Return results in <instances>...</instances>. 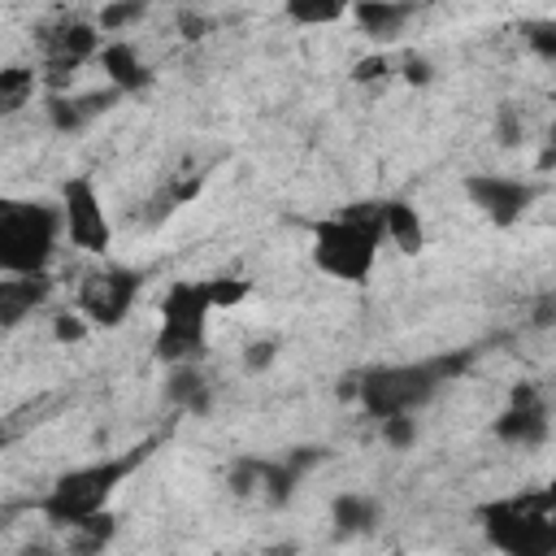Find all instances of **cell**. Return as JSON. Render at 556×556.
<instances>
[{
    "label": "cell",
    "mask_w": 556,
    "mask_h": 556,
    "mask_svg": "<svg viewBox=\"0 0 556 556\" xmlns=\"http://www.w3.org/2000/svg\"><path fill=\"white\" fill-rule=\"evenodd\" d=\"M117 100V91H91V96H65V91H52L48 96V122L56 130H83L96 113H104L109 104Z\"/></svg>",
    "instance_id": "cell-15"
},
{
    "label": "cell",
    "mask_w": 556,
    "mask_h": 556,
    "mask_svg": "<svg viewBox=\"0 0 556 556\" xmlns=\"http://www.w3.org/2000/svg\"><path fill=\"white\" fill-rule=\"evenodd\" d=\"M204 291H208V304H213V313H217V308L243 304V300L252 295V282H248V278H204Z\"/></svg>",
    "instance_id": "cell-23"
},
{
    "label": "cell",
    "mask_w": 556,
    "mask_h": 556,
    "mask_svg": "<svg viewBox=\"0 0 556 556\" xmlns=\"http://www.w3.org/2000/svg\"><path fill=\"white\" fill-rule=\"evenodd\" d=\"M460 356H434V361H413V365H378L365 369L356 382V404L369 417H391V413H417L452 374H460Z\"/></svg>",
    "instance_id": "cell-2"
},
{
    "label": "cell",
    "mask_w": 556,
    "mask_h": 556,
    "mask_svg": "<svg viewBox=\"0 0 556 556\" xmlns=\"http://www.w3.org/2000/svg\"><path fill=\"white\" fill-rule=\"evenodd\" d=\"M100 30L96 22H65L48 35V70L56 74V83H65V74H74L83 61H91L100 52Z\"/></svg>",
    "instance_id": "cell-11"
},
{
    "label": "cell",
    "mask_w": 556,
    "mask_h": 556,
    "mask_svg": "<svg viewBox=\"0 0 556 556\" xmlns=\"http://www.w3.org/2000/svg\"><path fill=\"white\" fill-rule=\"evenodd\" d=\"M282 13L300 26H334L348 17V4L343 0H291Z\"/></svg>",
    "instance_id": "cell-20"
},
{
    "label": "cell",
    "mask_w": 556,
    "mask_h": 556,
    "mask_svg": "<svg viewBox=\"0 0 556 556\" xmlns=\"http://www.w3.org/2000/svg\"><path fill=\"white\" fill-rule=\"evenodd\" d=\"M148 447H152V443H143V447L126 452V456H109V460H96V465H83V469L61 473V478L52 482V491L43 495L39 513H43L52 526H65V530L83 526L87 517H100V513L109 508L117 482L148 456Z\"/></svg>",
    "instance_id": "cell-3"
},
{
    "label": "cell",
    "mask_w": 556,
    "mask_h": 556,
    "mask_svg": "<svg viewBox=\"0 0 556 556\" xmlns=\"http://www.w3.org/2000/svg\"><path fill=\"white\" fill-rule=\"evenodd\" d=\"M143 13H148V9H143L139 0H126V4H104V9L96 13V30H100V39H104V35H122V30H126V26H135Z\"/></svg>",
    "instance_id": "cell-22"
},
{
    "label": "cell",
    "mask_w": 556,
    "mask_h": 556,
    "mask_svg": "<svg viewBox=\"0 0 556 556\" xmlns=\"http://www.w3.org/2000/svg\"><path fill=\"white\" fill-rule=\"evenodd\" d=\"M61 243V208L0 195V274H48Z\"/></svg>",
    "instance_id": "cell-4"
},
{
    "label": "cell",
    "mask_w": 556,
    "mask_h": 556,
    "mask_svg": "<svg viewBox=\"0 0 556 556\" xmlns=\"http://www.w3.org/2000/svg\"><path fill=\"white\" fill-rule=\"evenodd\" d=\"M382 235L404 252L417 256L426 248V222L408 200H382Z\"/></svg>",
    "instance_id": "cell-16"
},
{
    "label": "cell",
    "mask_w": 556,
    "mask_h": 556,
    "mask_svg": "<svg viewBox=\"0 0 556 556\" xmlns=\"http://www.w3.org/2000/svg\"><path fill=\"white\" fill-rule=\"evenodd\" d=\"M295 482H300V473L282 460V465H274V460H261V495L269 500V504H287L291 500V491H295Z\"/></svg>",
    "instance_id": "cell-21"
},
{
    "label": "cell",
    "mask_w": 556,
    "mask_h": 556,
    "mask_svg": "<svg viewBox=\"0 0 556 556\" xmlns=\"http://www.w3.org/2000/svg\"><path fill=\"white\" fill-rule=\"evenodd\" d=\"M91 334V326H87V317L78 313V308H65V313H52V339L56 343H83Z\"/></svg>",
    "instance_id": "cell-25"
},
{
    "label": "cell",
    "mask_w": 556,
    "mask_h": 556,
    "mask_svg": "<svg viewBox=\"0 0 556 556\" xmlns=\"http://www.w3.org/2000/svg\"><path fill=\"white\" fill-rule=\"evenodd\" d=\"M348 17L361 26V35H369L378 43H391L408 26L413 4H400V0H356V4H348Z\"/></svg>",
    "instance_id": "cell-14"
},
{
    "label": "cell",
    "mask_w": 556,
    "mask_h": 556,
    "mask_svg": "<svg viewBox=\"0 0 556 556\" xmlns=\"http://www.w3.org/2000/svg\"><path fill=\"white\" fill-rule=\"evenodd\" d=\"M61 235L87 256H104L109 243H113V226H109L104 200H100V191H96V182L87 174H74L61 187Z\"/></svg>",
    "instance_id": "cell-7"
},
{
    "label": "cell",
    "mask_w": 556,
    "mask_h": 556,
    "mask_svg": "<svg viewBox=\"0 0 556 556\" xmlns=\"http://www.w3.org/2000/svg\"><path fill=\"white\" fill-rule=\"evenodd\" d=\"M387 74H391V56L387 52H374V56L356 61V70H352L356 83H374V78H387Z\"/></svg>",
    "instance_id": "cell-29"
},
{
    "label": "cell",
    "mask_w": 556,
    "mask_h": 556,
    "mask_svg": "<svg viewBox=\"0 0 556 556\" xmlns=\"http://www.w3.org/2000/svg\"><path fill=\"white\" fill-rule=\"evenodd\" d=\"M382 243V204H348L313 226V265L339 282L361 287L374 274Z\"/></svg>",
    "instance_id": "cell-1"
},
{
    "label": "cell",
    "mask_w": 556,
    "mask_h": 556,
    "mask_svg": "<svg viewBox=\"0 0 556 556\" xmlns=\"http://www.w3.org/2000/svg\"><path fill=\"white\" fill-rule=\"evenodd\" d=\"M404 78L408 83H430V61L426 56H408L404 61Z\"/></svg>",
    "instance_id": "cell-31"
},
{
    "label": "cell",
    "mask_w": 556,
    "mask_h": 556,
    "mask_svg": "<svg viewBox=\"0 0 556 556\" xmlns=\"http://www.w3.org/2000/svg\"><path fill=\"white\" fill-rule=\"evenodd\" d=\"M495 439L508 447H539L547 443V408L534 387H513L508 408L495 417Z\"/></svg>",
    "instance_id": "cell-10"
},
{
    "label": "cell",
    "mask_w": 556,
    "mask_h": 556,
    "mask_svg": "<svg viewBox=\"0 0 556 556\" xmlns=\"http://www.w3.org/2000/svg\"><path fill=\"white\" fill-rule=\"evenodd\" d=\"M378 426H382V439H387L395 452H404V447L417 443V417H413V413H391V417H382Z\"/></svg>",
    "instance_id": "cell-24"
},
{
    "label": "cell",
    "mask_w": 556,
    "mask_h": 556,
    "mask_svg": "<svg viewBox=\"0 0 556 556\" xmlns=\"http://www.w3.org/2000/svg\"><path fill=\"white\" fill-rule=\"evenodd\" d=\"M52 295L48 274H0V330L22 326L35 308H43Z\"/></svg>",
    "instance_id": "cell-12"
},
{
    "label": "cell",
    "mask_w": 556,
    "mask_h": 556,
    "mask_svg": "<svg viewBox=\"0 0 556 556\" xmlns=\"http://www.w3.org/2000/svg\"><path fill=\"white\" fill-rule=\"evenodd\" d=\"M256 486H261V460H239L230 469V491L235 495H256Z\"/></svg>",
    "instance_id": "cell-27"
},
{
    "label": "cell",
    "mask_w": 556,
    "mask_h": 556,
    "mask_svg": "<svg viewBox=\"0 0 556 556\" xmlns=\"http://www.w3.org/2000/svg\"><path fill=\"white\" fill-rule=\"evenodd\" d=\"M465 195L491 226H517L534 204V182H521L508 174H469Z\"/></svg>",
    "instance_id": "cell-9"
},
{
    "label": "cell",
    "mask_w": 556,
    "mask_h": 556,
    "mask_svg": "<svg viewBox=\"0 0 556 556\" xmlns=\"http://www.w3.org/2000/svg\"><path fill=\"white\" fill-rule=\"evenodd\" d=\"M330 521H334L339 534H365V530H374V521H378V504H374L369 495L348 491V495H339V500L330 504Z\"/></svg>",
    "instance_id": "cell-18"
},
{
    "label": "cell",
    "mask_w": 556,
    "mask_h": 556,
    "mask_svg": "<svg viewBox=\"0 0 556 556\" xmlns=\"http://www.w3.org/2000/svg\"><path fill=\"white\" fill-rule=\"evenodd\" d=\"M530 43L539 48V56H543V61H556V35H552V26H534Z\"/></svg>",
    "instance_id": "cell-30"
},
{
    "label": "cell",
    "mask_w": 556,
    "mask_h": 556,
    "mask_svg": "<svg viewBox=\"0 0 556 556\" xmlns=\"http://www.w3.org/2000/svg\"><path fill=\"white\" fill-rule=\"evenodd\" d=\"M482 530L504 556H556V504L547 491H526L482 504Z\"/></svg>",
    "instance_id": "cell-5"
},
{
    "label": "cell",
    "mask_w": 556,
    "mask_h": 556,
    "mask_svg": "<svg viewBox=\"0 0 556 556\" xmlns=\"http://www.w3.org/2000/svg\"><path fill=\"white\" fill-rule=\"evenodd\" d=\"M495 135H500V143H504V148L521 143V113H517L513 104H500V117H495Z\"/></svg>",
    "instance_id": "cell-28"
},
{
    "label": "cell",
    "mask_w": 556,
    "mask_h": 556,
    "mask_svg": "<svg viewBox=\"0 0 556 556\" xmlns=\"http://www.w3.org/2000/svg\"><path fill=\"white\" fill-rule=\"evenodd\" d=\"M208 291L195 278H178L169 282V291L161 295V326H156V361L165 365H195L204 356L208 343Z\"/></svg>",
    "instance_id": "cell-6"
},
{
    "label": "cell",
    "mask_w": 556,
    "mask_h": 556,
    "mask_svg": "<svg viewBox=\"0 0 556 556\" xmlns=\"http://www.w3.org/2000/svg\"><path fill=\"white\" fill-rule=\"evenodd\" d=\"M35 87H39V74L30 65H4L0 70V117H13L17 109H26Z\"/></svg>",
    "instance_id": "cell-19"
},
{
    "label": "cell",
    "mask_w": 556,
    "mask_h": 556,
    "mask_svg": "<svg viewBox=\"0 0 556 556\" xmlns=\"http://www.w3.org/2000/svg\"><path fill=\"white\" fill-rule=\"evenodd\" d=\"M135 295H139V274H135V269L100 265V269L83 274L78 295H74V308L87 317V326L113 330V326H122V321H126V313H130Z\"/></svg>",
    "instance_id": "cell-8"
},
{
    "label": "cell",
    "mask_w": 556,
    "mask_h": 556,
    "mask_svg": "<svg viewBox=\"0 0 556 556\" xmlns=\"http://www.w3.org/2000/svg\"><path fill=\"white\" fill-rule=\"evenodd\" d=\"M165 395H169L178 408H187V413H208V408H213V387H208V378L200 374V365H169Z\"/></svg>",
    "instance_id": "cell-17"
},
{
    "label": "cell",
    "mask_w": 556,
    "mask_h": 556,
    "mask_svg": "<svg viewBox=\"0 0 556 556\" xmlns=\"http://www.w3.org/2000/svg\"><path fill=\"white\" fill-rule=\"evenodd\" d=\"M274 361H278V339H256L252 348H243V369H252V374L269 369Z\"/></svg>",
    "instance_id": "cell-26"
},
{
    "label": "cell",
    "mask_w": 556,
    "mask_h": 556,
    "mask_svg": "<svg viewBox=\"0 0 556 556\" xmlns=\"http://www.w3.org/2000/svg\"><path fill=\"white\" fill-rule=\"evenodd\" d=\"M96 61H100V70H104V78H109V91H117V96L143 91V87L152 83V70H148V61L139 56V48H135L130 39H109V43H100Z\"/></svg>",
    "instance_id": "cell-13"
},
{
    "label": "cell",
    "mask_w": 556,
    "mask_h": 556,
    "mask_svg": "<svg viewBox=\"0 0 556 556\" xmlns=\"http://www.w3.org/2000/svg\"><path fill=\"white\" fill-rule=\"evenodd\" d=\"M178 26H182V39H200V35H208V22H204V17H195V13H182V17H178Z\"/></svg>",
    "instance_id": "cell-32"
}]
</instances>
